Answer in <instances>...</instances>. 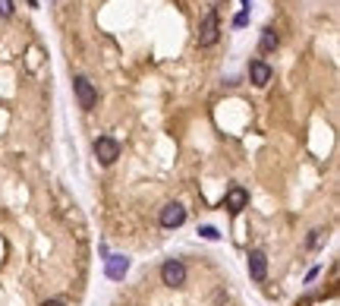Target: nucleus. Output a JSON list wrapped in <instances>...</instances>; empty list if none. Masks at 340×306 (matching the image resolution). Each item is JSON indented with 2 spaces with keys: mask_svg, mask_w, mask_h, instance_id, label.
I'll use <instances>...</instances> for the list:
<instances>
[{
  "mask_svg": "<svg viewBox=\"0 0 340 306\" xmlns=\"http://www.w3.org/2000/svg\"><path fill=\"white\" fill-rule=\"evenodd\" d=\"M217 35H221L217 13H214V10H208V16H205L202 26H199V44H202V48H211V44L217 41Z\"/></svg>",
  "mask_w": 340,
  "mask_h": 306,
  "instance_id": "nucleus-1",
  "label": "nucleus"
},
{
  "mask_svg": "<svg viewBox=\"0 0 340 306\" xmlns=\"http://www.w3.org/2000/svg\"><path fill=\"white\" fill-rule=\"evenodd\" d=\"M161 281H164L167 287H180V284H186V265L177 262V259H167V262L161 265Z\"/></svg>",
  "mask_w": 340,
  "mask_h": 306,
  "instance_id": "nucleus-2",
  "label": "nucleus"
},
{
  "mask_svg": "<svg viewBox=\"0 0 340 306\" xmlns=\"http://www.w3.org/2000/svg\"><path fill=\"white\" fill-rule=\"evenodd\" d=\"M94 155H98L101 164H113V161L120 158V146H117V139H110V136L94 139Z\"/></svg>",
  "mask_w": 340,
  "mask_h": 306,
  "instance_id": "nucleus-3",
  "label": "nucleus"
},
{
  "mask_svg": "<svg viewBox=\"0 0 340 306\" xmlns=\"http://www.w3.org/2000/svg\"><path fill=\"white\" fill-rule=\"evenodd\" d=\"M72 85H76V98H79V104L85 107V111H91L94 101H98V92H94V85H91L85 76H76Z\"/></svg>",
  "mask_w": 340,
  "mask_h": 306,
  "instance_id": "nucleus-4",
  "label": "nucleus"
},
{
  "mask_svg": "<svg viewBox=\"0 0 340 306\" xmlns=\"http://www.w3.org/2000/svg\"><path fill=\"white\" fill-rule=\"evenodd\" d=\"M183 221H186V208H183V205L170 202V205L161 208V224H164V227H180Z\"/></svg>",
  "mask_w": 340,
  "mask_h": 306,
  "instance_id": "nucleus-5",
  "label": "nucleus"
},
{
  "mask_svg": "<svg viewBox=\"0 0 340 306\" xmlns=\"http://www.w3.org/2000/svg\"><path fill=\"white\" fill-rule=\"evenodd\" d=\"M249 275H252V281H264V275H268V259H264L261 249L249 253Z\"/></svg>",
  "mask_w": 340,
  "mask_h": 306,
  "instance_id": "nucleus-6",
  "label": "nucleus"
},
{
  "mask_svg": "<svg viewBox=\"0 0 340 306\" xmlns=\"http://www.w3.org/2000/svg\"><path fill=\"white\" fill-rule=\"evenodd\" d=\"M249 73H252V82H255L258 88L271 82V66L264 63V60H252V63H249Z\"/></svg>",
  "mask_w": 340,
  "mask_h": 306,
  "instance_id": "nucleus-7",
  "label": "nucleus"
},
{
  "mask_svg": "<svg viewBox=\"0 0 340 306\" xmlns=\"http://www.w3.org/2000/svg\"><path fill=\"white\" fill-rule=\"evenodd\" d=\"M126 268H129V259H126V256H110V259H107V278L120 281V278L126 275Z\"/></svg>",
  "mask_w": 340,
  "mask_h": 306,
  "instance_id": "nucleus-8",
  "label": "nucleus"
},
{
  "mask_svg": "<svg viewBox=\"0 0 340 306\" xmlns=\"http://www.w3.org/2000/svg\"><path fill=\"white\" fill-rule=\"evenodd\" d=\"M246 202H249V196H246V190H230V193H227V208H230V211H242L246 208Z\"/></svg>",
  "mask_w": 340,
  "mask_h": 306,
  "instance_id": "nucleus-9",
  "label": "nucleus"
},
{
  "mask_svg": "<svg viewBox=\"0 0 340 306\" xmlns=\"http://www.w3.org/2000/svg\"><path fill=\"white\" fill-rule=\"evenodd\" d=\"M258 48H261L264 54L277 48V35H274V29H264V32H261V41H258Z\"/></svg>",
  "mask_w": 340,
  "mask_h": 306,
  "instance_id": "nucleus-10",
  "label": "nucleus"
},
{
  "mask_svg": "<svg viewBox=\"0 0 340 306\" xmlns=\"http://www.w3.org/2000/svg\"><path fill=\"white\" fill-rule=\"evenodd\" d=\"M199 233H202V237H205V240H217V230H214V227H202Z\"/></svg>",
  "mask_w": 340,
  "mask_h": 306,
  "instance_id": "nucleus-11",
  "label": "nucleus"
},
{
  "mask_svg": "<svg viewBox=\"0 0 340 306\" xmlns=\"http://www.w3.org/2000/svg\"><path fill=\"white\" fill-rule=\"evenodd\" d=\"M13 13V0H0V16H10Z\"/></svg>",
  "mask_w": 340,
  "mask_h": 306,
  "instance_id": "nucleus-12",
  "label": "nucleus"
},
{
  "mask_svg": "<svg viewBox=\"0 0 340 306\" xmlns=\"http://www.w3.org/2000/svg\"><path fill=\"white\" fill-rule=\"evenodd\" d=\"M246 19H249V10H242L236 19H233V26H246Z\"/></svg>",
  "mask_w": 340,
  "mask_h": 306,
  "instance_id": "nucleus-13",
  "label": "nucleus"
},
{
  "mask_svg": "<svg viewBox=\"0 0 340 306\" xmlns=\"http://www.w3.org/2000/svg\"><path fill=\"white\" fill-rule=\"evenodd\" d=\"M44 306H63V300H47Z\"/></svg>",
  "mask_w": 340,
  "mask_h": 306,
  "instance_id": "nucleus-14",
  "label": "nucleus"
},
{
  "mask_svg": "<svg viewBox=\"0 0 340 306\" xmlns=\"http://www.w3.org/2000/svg\"><path fill=\"white\" fill-rule=\"evenodd\" d=\"M214 4H217V0H214Z\"/></svg>",
  "mask_w": 340,
  "mask_h": 306,
  "instance_id": "nucleus-15",
  "label": "nucleus"
}]
</instances>
